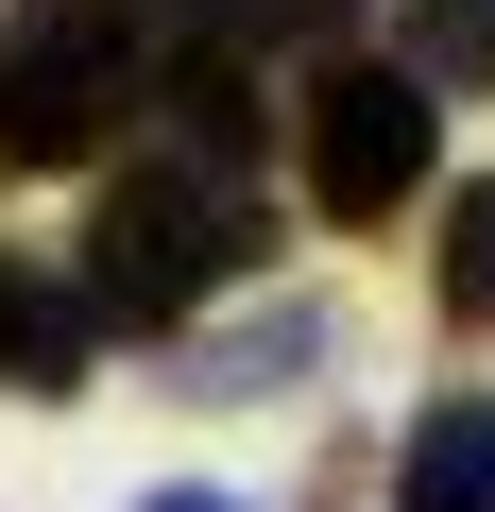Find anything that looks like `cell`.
<instances>
[{
  "mask_svg": "<svg viewBox=\"0 0 495 512\" xmlns=\"http://www.w3.org/2000/svg\"><path fill=\"white\" fill-rule=\"evenodd\" d=\"M239 256H257V205H239L222 171H120L86 205V325H188Z\"/></svg>",
  "mask_w": 495,
  "mask_h": 512,
  "instance_id": "cell-1",
  "label": "cell"
},
{
  "mask_svg": "<svg viewBox=\"0 0 495 512\" xmlns=\"http://www.w3.org/2000/svg\"><path fill=\"white\" fill-rule=\"evenodd\" d=\"M0 393H86V308L35 256H0Z\"/></svg>",
  "mask_w": 495,
  "mask_h": 512,
  "instance_id": "cell-5",
  "label": "cell"
},
{
  "mask_svg": "<svg viewBox=\"0 0 495 512\" xmlns=\"http://www.w3.org/2000/svg\"><path fill=\"white\" fill-rule=\"evenodd\" d=\"M137 120V18L120 0H18L0 18V171H69Z\"/></svg>",
  "mask_w": 495,
  "mask_h": 512,
  "instance_id": "cell-2",
  "label": "cell"
},
{
  "mask_svg": "<svg viewBox=\"0 0 495 512\" xmlns=\"http://www.w3.org/2000/svg\"><path fill=\"white\" fill-rule=\"evenodd\" d=\"M393 512H495V393L410 410V444H393Z\"/></svg>",
  "mask_w": 495,
  "mask_h": 512,
  "instance_id": "cell-4",
  "label": "cell"
},
{
  "mask_svg": "<svg viewBox=\"0 0 495 512\" xmlns=\"http://www.w3.org/2000/svg\"><path fill=\"white\" fill-rule=\"evenodd\" d=\"M359 0H205V52H274V35H342Z\"/></svg>",
  "mask_w": 495,
  "mask_h": 512,
  "instance_id": "cell-7",
  "label": "cell"
},
{
  "mask_svg": "<svg viewBox=\"0 0 495 512\" xmlns=\"http://www.w3.org/2000/svg\"><path fill=\"white\" fill-rule=\"evenodd\" d=\"M154 512H239V495H154Z\"/></svg>",
  "mask_w": 495,
  "mask_h": 512,
  "instance_id": "cell-9",
  "label": "cell"
},
{
  "mask_svg": "<svg viewBox=\"0 0 495 512\" xmlns=\"http://www.w3.org/2000/svg\"><path fill=\"white\" fill-rule=\"evenodd\" d=\"M410 86H495V0H410Z\"/></svg>",
  "mask_w": 495,
  "mask_h": 512,
  "instance_id": "cell-6",
  "label": "cell"
},
{
  "mask_svg": "<svg viewBox=\"0 0 495 512\" xmlns=\"http://www.w3.org/2000/svg\"><path fill=\"white\" fill-rule=\"evenodd\" d=\"M427 188V86L410 69H325L308 86V205L325 222H393Z\"/></svg>",
  "mask_w": 495,
  "mask_h": 512,
  "instance_id": "cell-3",
  "label": "cell"
},
{
  "mask_svg": "<svg viewBox=\"0 0 495 512\" xmlns=\"http://www.w3.org/2000/svg\"><path fill=\"white\" fill-rule=\"evenodd\" d=\"M444 308L495 325V188H461V222H444Z\"/></svg>",
  "mask_w": 495,
  "mask_h": 512,
  "instance_id": "cell-8",
  "label": "cell"
}]
</instances>
